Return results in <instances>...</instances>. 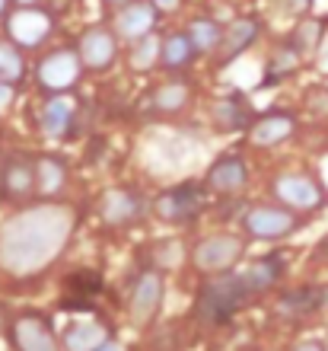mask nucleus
Listing matches in <instances>:
<instances>
[{
  "instance_id": "a878e982",
  "label": "nucleus",
  "mask_w": 328,
  "mask_h": 351,
  "mask_svg": "<svg viewBox=\"0 0 328 351\" xmlns=\"http://www.w3.org/2000/svg\"><path fill=\"white\" fill-rule=\"evenodd\" d=\"M297 67H300V51H297V48H277V51L268 58V84L293 74Z\"/></svg>"
},
{
  "instance_id": "7ed1b4c3",
  "label": "nucleus",
  "mask_w": 328,
  "mask_h": 351,
  "mask_svg": "<svg viewBox=\"0 0 328 351\" xmlns=\"http://www.w3.org/2000/svg\"><path fill=\"white\" fill-rule=\"evenodd\" d=\"M80 51H71V48H61V51H51V55H45L42 61H38V84L45 86L48 93H55V96H61V93L73 90L77 86V80H80Z\"/></svg>"
},
{
  "instance_id": "412c9836",
  "label": "nucleus",
  "mask_w": 328,
  "mask_h": 351,
  "mask_svg": "<svg viewBox=\"0 0 328 351\" xmlns=\"http://www.w3.org/2000/svg\"><path fill=\"white\" fill-rule=\"evenodd\" d=\"M105 345V329L99 323H73L64 329L67 351H99Z\"/></svg>"
},
{
  "instance_id": "6e6552de",
  "label": "nucleus",
  "mask_w": 328,
  "mask_h": 351,
  "mask_svg": "<svg viewBox=\"0 0 328 351\" xmlns=\"http://www.w3.org/2000/svg\"><path fill=\"white\" fill-rule=\"evenodd\" d=\"M239 256H242V240L223 233V237H210V240L198 243V250H194L192 259L201 271H210V275H214V271H227Z\"/></svg>"
},
{
  "instance_id": "f257e3e1",
  "label": "nucleus",
  "mask_w": 328,
  "mask_h": 351,
  "mask_svg": "<svg viewBox=\"0 0 328 351\" xmlns=\"http://www.w3.org/2000/svg\"><path fill=\"white\" fill-rule=\"evenodd\" d=\"M71 233V214L61 208H32L3 227L0 240V262L13 275H29L48 262V256L61 250Z\"/></svg>"
},
{
  "instance_id": "423d86ee",
  "label": "nucleus",
  "mask_w": 328,
  "mask_h": 351,
  "mask_svg": "<svg viewBox=\"0 0 328 351\" xmlns=\"http://www.w3.org/2000/svg\"><path fill=\"white\" fill-rule=\"evenodd\" d=\"M204 211V189L201 185H175L166 195L156 198V214L169 223H188Z\"/></svg>"
},
{
  "instance_id": "b1692460",
  "label": "nucleus",
  "mask_w": 328,
  "mask_h": 351,
  "mask_svg": "<svg viewBox=\"0 0 328 351\" xmlns=\"http://www.w3.org/2000/svg\"><path fill=\"white\" fill-rule=\"evenodd\" d=\"M36 169H38V192L42 195H51L58 189H64L67 169L58 157H36Z\"/></svg>"
},
{
  "instance_id": "aec40b11",
  "label": "nucleus",
  "mask_w": 328,
  "mask_h": 351,
  "mask_svg": "<svg viewBox=\"0 0 328 351\" xmlns=\"http://www.w3.org/2000/svg\"><path fill=\"white\" fill-rule=\"evenodd\" d=\"M73 121V102L64 96H55L42 106V131L51 134V138H61L64 131H71Z\"/></svg>"
},
{
  "instance_id": "f03ea898",
  "label": "nucleus",
  "mask_w": 328,
  "mask_h": 351,
  "mask_svg": "<svg viewBox=\"0 0 328 351\" xmlns=\"http://www.w3.org/2000/svg\"><path fill=\"white\" fill-rule=\"evenodd\" d=\"M283 265L277 259H264L258 265L246 268V271H233V275H220L214 281L201 287L198 294V316L207 326L227 323L229 316L242 310L255 294H262L264 287H271L281 278Z\"/></svg>"
},
{
  "instance_id": "f704fd0d",
  "label": "nucleus",
  "mask_w": 328,
  "mask_h": 351,
  "mask_svg": "<svg viewBox=\"0 0 328 351\" xmlns=\"http://www.w3.org/2000/svg\"><path fill=\"white\" fill-rule=\"evenodd\" d=\"M7 10H10V0H0V16H3Z\"/></svg>"
},
{
  "instance_id": "5701e85b",
  "label": "nucleus",
  "mask_w": 328,
  "mask_h": 351,
  "mask_svg": "<svg viewBox=\"0 0 328 351\" xmlns=\"http://www.w3.org/2000/svg\"><path fill=\"white\" fill-rule=\"evenodd\" d=\"M23 74H26V61L19 55V48L0 38V86H16Z\"/></svg>"
},
{
  "instance_id": "6ab92c4d",
  "label": "nucleus",
  "mask_w": 328,
  "mask_h": 351,
  "mask_svg": "<svg viewBox=\"0 0 328 351\" xmlns=\"http://www.w3.org/2000/svg\"><path fill=\"white\" fill-rule=\"evenodd\" d=\"M194 58H198V48H194L188 32H173L160 48V64L166 71H182V67L192 64Z\"/></svg>"
},
{
  "instance_id": "2f4dec72",
  "label": "nucleus",
  "mask_w": 328,
  "mask_h": 351,
  "mask_svg": "<svg viewBox=\"0 0 328 351\" xmlns=\"http://www.w3.org/2000/svg\"><path fill=\"white\" fill-rule=\"evenodd\" d=\"M179 3H182V0H153V7H156V10H175Z\"/></svg>"
},
{
  "instance_id": "bb28decb",
  "label": "nucleus",
  "mask_w": 328,
  "mask_h": 351,
  "mask_svg": "<svg viewBox=\"0 0 328 351\" xmlns=\"http://www.w3.org/2000/svg\"><path fill=\"white\" fill-rule=\"evenodd\" d=\"M188 102V86L185 84H166L153 93V106L160 112H179Z\"/></svg>"
},
{
  "instance_id": "c85d7f7f",
  "label": "nucleus",
  "mask_w": 328,
  "mask_h": 351,
  "mask_svg": "<svg viewBox=\"0 0 328 351\" xmlns=\"http://www.w3.org/2000/svg\"><path fill=\"white\" fill-rule=\"evenodd\" d=\"M322 38V23H300L293 32V48L297 51H312Z\"/></svg>"
},
{
  "instance_id": "dca6fc26",
  "label": "nucleus",
  "mask_w": 328,
  "mask_h": 351,
  "mask_svg": "<svg viewBox=\"0 0 328 351\" xmlns=\"http://www.w3.org/2000/svg\"><path fill=\"white\" fill-rule=\"evenodd\" d=\"M153 23H156L153 3H125L118 19H115V29H118V36L131 38V42H140V38L153 36Z\"/></svg>"
},
{
  "instance_id": "20e7f679",
  "label": "nucleus",
  "mask_w": 328,
  "mask_h": 351,
  "mask_svg": "<svg viewBox=\"0 0 328 351\" xmlns=\"http://www.w3.org/2000/svg\"><path fill=\"white\" fill-rule=\"evenodd\" d=\"M274 195L281 198L287 208H297V211H319L325 204V189H322L312 176L303 173H287L274 179Z\"/></svg>"
},
{
  "instance_id": "f8f14e48",
  "label": "nucleus",
  "mask_w": 328,
  "mask_h": 351,
  "mask_svg": "<svg viewBox=\"0 0 328 351\" xmlns=\"http://www.w3.org/2000/svg\"><path fill=\"white\" fill-rule=\"evenodd\" d=\"M13 345L19 351H58L51 326L36 313H23L13 319Z\"/></svg>"
},
{
  "instance_id": "7c9ffc66",
  "label": "nucleus",
  "mask_w": 328,
  "mask_h": 351,
  "mask_svg": "<svg viewBox=\"0 0 328 351\" xmlns=\"http://www.w3.org/2000/svg\"><path fill=\"white\" fill-rule=\"evenodd\" d=\"M310 3L312 0H277V7H281L283 13H303Z\"/></svg>"
},
{
  "instance_id": "9b49d317",
  "label": "nucleus",
  "mask_w": 328,
  "mask_h": 351,
  "mask_svg": "<svg viewBox=\"0 0 328 351\" xmlns=\"http://www.w3.org/2000/svg\"><path fill=\"white\" fill-rule=\"evenodd\" d=\"M77 51H80V61L86 71H109L115 64V55H118V42L109 29H90V32H83Z\"/></svg>"
},
{
  "instance_id": "ddd939ff",
  "label": "nucleus",
  "mask_w": 328,
  "mask_h": 351,
  "mask_svg": "<svg viewBox=\"0 0 328 351\" xmlns=\"http://www.w3.org/2000/svg\"><path fill=\"white\" fill-rule=\"evenodd\" d=\"M246 182H249V169L239 154H227V157H220L217 163L207 169V189H214V192H220V195L242 192Z\"/></svg>"
},
{
  "instance_id": "a211bd4d",
  "label": "nucleus",
  "mask_w": 328,
  "mask_h": 351,
  "mask_svg": "<svg viewBox=\"0 0 328 351\" xmlns=\"http://www.w3.org/2000/svg\"><path fill=\"white\" fill-rule=\"evenodd\" d=\"M258 36V19L242 16L229 29H223V42H220V64H229L236 55H242Z\"/></svg>"
},
{
  "instance_id": "393cba45",
  "label": "nucleus",
  "mask_w": 328,
  "mask_h": 351,
  "mask_svg": "<svg viewBox=\"0 0 328 351\" xmlns=\"http://www.w3.org/2000/svg\"><path fill=\"white\" fill-rule=\"evenodd\" d=\"M188 36H192L198 55H207V51L220 48V42H223V29H220L214 19H194L192 26H188Z\"/></svg>"
},
{
  "instance_id": "39448f33",
  "label": "nucleus",
  "mask_w": 328,
  "mask_h": 351,
  "mask_svg": "<svg viewBox=\"0 0 328 351\" xmlns=\"http://www.w3.org/2000/svg\"><path fill=\"white\" fill-rule=\"evenodd\" d=\"M0 192H3V202H26L29 195H36L38 192L36 157L13 154L0 169Z\"/></svg>"
},
{
  "instance_id": "f3484780",
  "label": "nucleus",
  "mask_w": 328,
  "mask_h": 351,
  "mask_svg": "<svg viewBox=\"0 0 328 351\" xmlns=\"http://www.w3.org/2000/svg\"><path fill=\"white\" fill-rule=\"evenodd\" d=\"M297 131V119L293 115H283V112H274V115H264L252 125L249 138L255 147H271V144H281Z\"/></svg>"
},
{
  "instance_id": "9d476101",
  "label": "nucleus",
  "mask_w": 328,
  "mask_h": 351,
  "mask_svg": "<svg viewBox=\"0 0 328 351\" xmlns=\"http://www.w3.org/2000/svg\"><path fill=\"white\" fill-rule=\"evenodd\" d=\"M160 304H163V275L150 268V271H144V275L137 278V285H134V294H131V319H134L137 326H147L156 316Z\"/></svg>"
},
{
  "instance_id": "1a4fd4ad",
  "label": "nucleus",
  "mask_w": 328,
  "mask_h": 351,
  "mask_svg": "<svg viewBox=\"0 0 328 351\" xmlns=\"http://www.w3.org/2000/svg\"><path fill=\"white\" fill-rule=\"evenodd\" d=\"M7 29L19 45H38L51 32V16L38 7H16L7 16Z\"/></svg>"
},
{
  "instance_id": "c9c22d12",
  "label": "nucleus",
  "mask_w": 328,
  "mask_h": 351,
  "mask_svg": "<svg viewBox=\"0 0 328 351\" xmlns=\"http://www.w3.org/2000/svg\"><path fill=\"white\" fill-rule=\"evenodd\" d=\"M109 3H115V7H125V3H131V0H109Z\"/></svg>"
},
{
  "instance_id": "473e14b6",
  "label": "nucleus",
  "mask_w": 328,
  "mask_h": 351,
  "mask_svg": "<svg viewBox=\"0 0 328 351\" xmlns=\"http://www.w3.org/2000/svg\"><path fill=\"white\" fill-rule=\"evenodd\" d=\"M297 351H325V348H322V345H316V342H306V345H300Z\"/></svg>"
},
{
  "instance_id": "0eeeda50",
  "label": "nucleus",
  "mask_w": 328,
  "mask_h": 351,
  "mask_svg": "<svg viewBox=\"0 0 328 351\" xmlns=\"http://www.w3.org/2000/svg\"><path fill=\"white\" fill-rule=\"evenodd\" d=\"M300 227V217H293L283 208H252L246 214V233L255 240H281Z\"/></svg>"
},
{
  "instance_id": "4be33fe9",
  "label": "nucleus",
  "mask_w": 328,
  "mask_h": 351,
  "mask_svg": "<svg viewBox=\"0 0 328 351\" xmlns=\"http://www.w3.org/2000/svg\"><path fill=\"white\" fill-rule=\"evenodd\" d=\"M325 291L322 287H300V291H290V294L281 300V313L287 316H306L316 313L322 304H325Z\"/></svg>"
},
{
  "instance_id": "4468645a",
  "label": "nucleus",
  "mask_w": 328,
  "mask_h": 351,
  "mask_svg": "<svg viewBox=\"0 0 328 351\" xmlns=\"http://www.w3.org/2000/svg\"><path fill=\"white\" fill-rule=\"evenodd\" d=\"M210 121L217 125L220 131H242V128H252V106L246 102V96L239 93H229L223 99H217L210 106Z\"/></svg>"
},
{
  "instance_id": "72a5a7b5",
  "label": "nucleus",
  "mask_w": 328,
  "mask_h": 351,
  "mask_svg": "<svg viewBox=\"0 0 328 351\" xmlns=\"http://www.w3.org/2000/svg\"><path fill=\"white\" fill-rule=\"evenodd\" d=\"M99 351H121V345H118V342H105Z\"/></svg>"
},
{
  "instance_id": "cd10ccee",
  "label": "nucleus",
  "mask_w": 328,
  "mask_h": 351,
  "mask_svg": "<svg viewBox=\"0 0 328 351\" xmlns=\"http://www.w3.org/2000/svg\"><path fill=\"white\" fill-rule=\"evenodd\" d=\"M153 51H160L156 38L153 36L140 38V42H137V48H134V55H131V64H134L137 71H147L150 64H160V55H153Z\"/></svg>"
},
{
  "instance_id": "c756f323",
  "label": "nucleus",
  "mask_w": 328,
  "mask_h": 351,
  "mask_svg": "<svg viewBox=\"0 0 328 351\" xmlns=\"http://www.w3.org/2000/svg\"><path fill=\"white\" fill-rule=\"evenodd\" d=\"M306 102H310V109L316 112V115H328V86L312 90L310 96H306Z\"/></svg>"
},
{
  "instance_id": "2eb2a0df",
  "label": "nucleus",
  "mask_w": 328,
  "mask_h": 351,
  "mask_svg": "<svg viewBox=\"0 0 328 351\" xmlns=\"http://www.w3.org/2000/svg\"><path fill=\"white\" fill-rule=\"evenodd\" d=\"M140 214H144V202H140V195L128 192V189H112L102 198V217L112 227H125V223L140 221Z\"/></svg>"
}]
</instances>
